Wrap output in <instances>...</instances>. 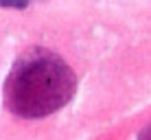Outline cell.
Returning <instances> with one entry per match:
<instances>
[{
    "label": "cell",
    "mask_w": 151,
    "mask_h": 140,
    "mask_svg": "<svg viewBox=\"0 0 151 140\" xmlns=\"http://www.w3.org/2000/svg\"><path fill=\"white\" fill-rule=\"evenodd\" d=\"M0 7H9V9H27L29 0H0Z\"/></svg>",
    "instance_id": "obj_2"
},
{
    "label": "cell",
    "mask_w": 151,
    "mask_h": 140,
    "mask_svg": "<svg viewBox=\"0 0 151 140\" xmlns=\"http://www.w3.org/2000/svg\"><path fill=\"white\" fill-rule=\"evenodd\" d=\"M75 75L55 55H29L13 68L4 101L18 116L40 118L53 114L75 94Z\"/></svg>",
    "instance_id": "obj_1"
},
{
    "label": "cell",
    "mask_w": 151,
    "mask_h": 140,
    "mask_svg": "<svg viewBox=\"0 0 151 140\" xmlns=\"http://www.w3.org/2000/svg\"><path fill=\"white\" fill-rule=\"evenodd\" d=\"M140 140H151V125L142 131V136H140Z\"/></svg>",
    "instance_id": "obj_3"
}]
</instances>
